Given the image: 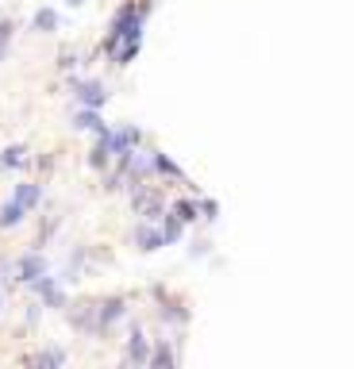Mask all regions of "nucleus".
<instances>
[{"mask_svg":"<svg viewBox=\"0 0 354 369\" xmlns=\"http://www.w3.org/2000/svg\"><path fill=\"white\" fill-rule=\"evenodd\" d=\"M39 196H43L39 185H20V188H16V204H24V208H35V204H39Z\"/></svg>","mask_w":354,"mask_h":369,"instance_id":"2","label":"nucleus"},{"mask_svg":"<svg viewBox=\"0 0 354 369\" xmlns=\"http://www.w3.org/2000/svg\"><path fill=\"white\" fill-rule=\"evenodd\" d=\"M78 127H93V131H100V135H104V123H100V116H97V112H81V116H78Z\"/></svg>","mask_w":354,"mask_h":369,"instance_id":"6","label":"nucleus"},{"mask_svg":"<svg viewBox=\"0 0 354 369\" xmlns=\"http://www.w3.org/2000/svg\"><path fill=\"white\" fill-rule=\"evenodd\" d=\"M35 27H43V31H51V27H54V12H51V8L35 16Z\"/></svg>","mask_w":354,"mask_h":369,"instance_id":"8","label":"nucleus"},{"mask_svg":"<svg viewBox=\"0 0 354 369\" xmlns=\"http://www.w3.org/2000/svg\"><path fill=\"white\" fill-rule=\"evenodd\" d=\"M139 242H142V250H158V246H162V235H155V231H139Z\"/></svg>","mask_w":354,"mask_h":369,"instance_id":"7","label":"nucleus"},{"mask_svg":"<svg viewBox=\"0 0 354 369\" xmlns=\"http://www.w3.org/2000/svg\"><path fill=\"white\" fill-rule=\"evenodd\" d=\"M24 154H27L24 146H8V150H4V158H0V169H8V166H20V162H24Z\"/></svg>","mask_w":354,"mask_h":369,"instance_id":"5","label":"nucleus"},{"mask_svg":"<svg viewBox=\"0 0 354 369\" xmlns=\"http://www.w3.org/2000/svg\"><path fill=\"white\" fill-rule=\"evenodd\" d=\"M20 273H24V281H39L43 273H46V262H43V258H24Z\"/></svg>","mask_w":354,"mask_h":369,"instance_id":"3","label":"nucleus"},{"mask_svg":"<svg viewBox=\"0 0 354 369\" xmlns=\"http://www.w3.org/2000/svg\"><path fill=\"white\" fill-rule=\"evenodd\" d=\"M20 220H24V204H16V200L8 204L4 212H0V227H16Z\"/></svg>","mask_w":354,"mask_h":369,"instance_id":"4","label":"nucleus"},{"mask_svg":"<svg viewBox=\"0 0 354 369\" xmlns=\"http://www.w3.org/2000/svg\"><path fill=\"white\" fill-rule=\"evenodd\" d=\"M78 97H81V104H89V108H100V104H104V89L97 81H89V85H81V89H78Z\"/></svg>","mask_w":354,"mask_h":369,"instance_id":"1","label":"nucleus"}]
</instances>
